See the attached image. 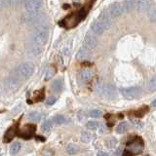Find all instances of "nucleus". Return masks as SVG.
<instances>
[{
    "instance_id": "obj_1",
    "label": "nucleus",
    "mask_w": 156,
    "mask_h": 156,
    "mask_svg": "<svg viewBox=\"0 0 156 156\" xmlns=\"http://www.w3.org/2000/svg\"><path fill=\"white\" fill-rule=\"evenodd\" d=\"M49 38V28L45 24H39L31 34L32 45L42 47L45 45Z\"/></svg>"
},
{
    "instance_id": "obj_2",
    "label": "nucleus",
    "mask_w": 156,
    "mask_h": 156,
    "mask_svg": "<svg viewBox=\"0 0 156 156\" xmlns=\"http://www.w3.org/2000/svg\"><path fill=\"white\" fill-rule=\"evenodd\" d=\"M33 72H34L33 63L23 62L16 67V69L14 70L13 74L21 81V80H26L27 78H29L33 74Z\"/></svg>"
},
{
    "instance_id": "obj_3",
    "label": "nucleus",
    "mask_w": 156,
    "mask_h": 156,
    "mask_svg": "<svg viewBox=\"0 0 156 156\" xmlns=\"http://www.w3.org/2000/svg\"><path fill=\"white\" fill-rule=\"evenodd\" d=\"M84 17V14L82 13H76V14H72L69 15L68 17H66L65 20H63V26L66 27H75L76 24L79 23L81 20Z\"/></svg>"
},
{
    "instance_id": "obj_4",
    "label": "nucleus",
    "mask_w": 156,
    "mask_h": 156,
    "mask_svg": "<svg viewBox=\"0 0 156 156\" xmlns=\"http://www.w3.org/2000/svg\"><path fill=\"white\" fill-rule=\"evenodd\" d=\"M42 1H39V0H29L24 3V9L29 14L38 13L42 7Z\"/></svg>"
},
{
    "instance_id": "obj_5",
    "label": "nucleus",
    "mask_w": 156,
    "mask_h": 156,
    "mask_svg": "<svg viewBox=\"0 0 156 156\" xmlns=\"http://www.w3.org/2000/svg\"><path fill=\"white\" fill-rule=\"evenodd\" d=\"M98 44H99V41H98L97 37L92 32H88L84 39V47L88 50H93L98 47Z\"/></svg>"
},
{
    "instance_id": "obj_6",
    "label": "nucleus",
    "mask_w": 156,
    "mask_h": 156,
    "mask_svg": "<svg viewBox=\"0 0 156 156\" xmlns=\"http://www.w3.org/2000/svg\"><path fill=\"white\" fill-rule=\"evenodd\" d=\"M121 94L123 95V97L126 98V99L132 100V99H135V98H136L140 94V89L136 86L125 88V89L121 90Z\"/></svg>"
},
{
    "instance_id": "obj_7",
    "label": "nucleus",
    "mask_w": 156,
    "mask_h": 156,
    "mask_svg": "<svg viewBox=\"0 0 156 156\" xmlns=\"http://www.w3.org/2000/svg\"><path fill=\"white\" fill-rule=\"evenodd\" d=\"M124 7H123V3L121 2H115L113 4H111V6L109 8V14L111 17L117 18L121 16L122 14L124 13Z\"/></svg>"
},
{
    "instance_id": "obj_8",
    "label": "nucleus",
    "mask_w": 156,
    "mask_h": 156,
    "mask_svg": "<svg viewBox=\"0 0 156 156\" xmlns=\"http://www.w3.org/2000/svg\"><path fill=\"white\" fill-rule=\"evenodd\" d=\"M144 149V145L140 141H131L127 144V150L130 151L132 154H139Z\"/></svg>"
},
{
    "instance_id": "obj_9",
    "label": "nucleus",
    "mask_w": 156,
    "mask_h": 156,
    "mask_svg": "<svg viewBox=\"0 0 156 156\" xmlns=\"http://www.w3.org/2000/svg\"><path fill=\"white\" fill-rule=\"evenodd\" d=\"M35 129H36V127L34 126V125L27 124L22 129V131H21L22 134H20V136H23V138H24V139H29V138H31V136H32Z\"/></svg>"
},
{
    "instance_id": "obj_10",
    "label": "nucleus",
    "mask_w": 156,
    "mask_h": 156,
    "mask_svg": "<svg viewBox=\"0 0 156 156\" xmlns=\"http://www.w3.org/2000/svg\"><path fill=\"white\" fill-rule=\"evenodd\" d=\"M97 21H99L102 24V26H104L106 28V30L111 27V24H112V21H111L110 16H109L108 14H106L105 12V13H101L100 15V17L98 18Z\"/></svg>"
},
{
    "instance_id": "obj_11",
    "label": "nucleus",
    "mask_w": 156,
    "mask_h": 156,
    "mask_svg": "<svg viewBox=\"0 0 156 156\" xmlns=\"http://www.w3.org/2000/svg\"><path fill=\"white\" fill-rule=\"evenodd\" d=\"M19 82H20V80L12 73V74L6 79V81H5V86H6L7 89L14 90L18 87Z\"/></svg>"
},
{
    "instance_id": "obj_12",
    "label": "nucleus",
    "mask_w": 156,
    "mask_h": 156,
    "mask_svg": "<svg viewBox=\"0 0 156 156\" xmlns=\"http://www.w3.org/2000/svg\"><path fill=\"white\" fill-rule=\"evenodd\" d=\"M106 30V28L102 26L99 21L93 22L91 24V31L95 34H101Z\"/></svg>"
},
{
    "instance_id": "obj_13",
    "label": "nucleus",
    "mask_w": 156,
    "mask_h": 156,
    "mask_svg": "<svg viewBox=\"0 0 156 156\" xmlns=\"http://www.w3.org/2000/svg\"><path fill=\"white\" fill-rule=\"evenodd\" d=\"M102 95L107 97L108 99H114V98L117 96V92L115 90L114 86H112V85H105Z\"/></svg>"
},
{
    "instance_id": "obj_14",
    "label": "nucleus",
    "mask_w": 156,
    "mask_h": 156,
    "mask_svg": "<svg viewBox=\"0 0 156 156\" xmlns=\"http://www.w3.org/2000/svg\"><path fill=\"white\" fill-rule=\"evenodd\" d=\"M42 52H43V47H39V46H35V45H32L31 47H29L27 50L28 56L32 57V58H36L38 56H40Z\"/></svg>"
},
{
    "instance_id": "obj_15",
    "label": "nucleus",
    "mask_w": 156,
    "mask_h": 156,
    "mask_svg": "<svg viewBox=\"0 0 156 156\" xmlns=\"http://www.w3.org/2000/svg\"><path fill=\"white\" fill-rule=\"evenodd\" d=\"M93 77V72L89 68H85V69H82L79 72V78L80 80L83 82H88L91 80V78Z\"/></svg>"
},
{
    "instance_id": "obj_16",
    "label": "nucleus",
    "mask_w": 156,
    "mask_h": 156,
    "mask_svg": "<svg viewBox=\"0 0 156 156\" xmlns=\"http://www.w3.org/2000/svg\"><path fill=\"white\" fill-rule=\"evenodd\" d=\"M63 88V79L62 78H58L52 83V90L55 93H60L62 92Z\"/></svg>"
},
{
    "instance_id": "obj_17",
    "label": "nucleus",
    "mask_w": 156,
    "mask_h": 156,
    "mask_svg": "<svg viewBox=\"0 0 156 156\" xmlns=\"http://www.w3.org/2000/svg\"><path fill=\"white\" fill-rule=\"evenodd\" d=\"M43 16H41V14L39 13H33V14H29L28 16H27L26 18V21L28 23H37V22H40L41 19Z\"/></svg>"
},
{
    "instance_id": "obj_18",
    "label": "nucleus",
    "mask_w": 156,
    "mask_h": 156,
    "mask_svg": "<svg viewBox=\"0 0 156 156\" xmlns=\"http://www.w3.org/2000/svg\"><path fill=\"white\" fill-rule=\"evenodd\" d=\"M151 7V3L149 1H144V0H140V1H136V8L139 10V11H145V10H149Z\"/></svg>"
},
{
    "instance_id": "obj_19",
    "label": "nucleus",
    "mask_w": 156,
    "mask_h": 156,
    "mask_svg": "<svg viewBox=\"0 0 156 156\" xmlns=\"http://www.w3.org/2000/svg\"><path fill=\"white\" fill-rule=\"evenodd\" d=\"M89 55H90V50H88V49L85 47H82L80 50L78 51L77 55H76V58L77 60L83 61V60H85V58H87L88 57H89Z\"/></svg>"
},
{
    "instance_id": "obj_20",
    "label": "nucleus",
    "mask_w": 156,
    "mask_h": 156,
    "mask_svg": "<svg viewBox=\"0 0 156 156\" xmlns=\"http://www.w3.org/2000/svg\"><path fill=\"white\" fill-rule=\"evenodd\" d=\"M93 138H94V136H93V134L91 133V132H89V131L82 132V134H81V141L82 143H85V144L90 143V141L93 140Z\"/></svg>"
},
{
    "instance_id": "obj_21",
    "label": "nucleus",
    "mask_w": 156,
    "mask_h": 156,
    "mask_svg": "<svg viewBox=\"0 0 156 156\" xmlns=\"http://www.w3.org/2000/svg\"><path fill=\"white\" fill-rule=\"evenodd\" d=\"M52 121H53V123H55L57 125H62V124L67 123L66 117L63 116V115H56V116H54Z\"/></svg>"
},
{
    "instance_id": "obj_22",
    "label": "nucleus",
    "mask_w": 156,
    "mask_h": 156,
    "mask_svg": "<svg viewBox=\"0 0 156 156\" xmlns=\"http://www.w3.org/2000/svg\"><path fill=\"white\" fill-rule=\"evenodd\" d=\"M16 136V130H15V127H11L7 132H6V134H5L4 136V141H10L11 140L14 136Z\"/></svg>"
},
{
    "instance_id": "obj_23",
    "label": "nucleus",
    "mask_w": 156,
    "mask_h": 156,
    "mask_svg": "<svg viewBox=\"0 0 156 156\" xmlns=\"http://www.w3.org/2000/svg\"><path fill=\"white\" fill-rule=\"evenodd\" d=\"M129 129V124L127 122H122L116 127V133L117 134H124L125 132Z\"/></svg>"
},
{
    "instance_id": "obj_24",
    "label": "nucleus",
    "mask_w": 156,
    "mask_h": 156,
    "mask_svg": "<svg viewBox=\"0 0 156 156\" xmlns=\"http://www.w3.org/2000/svg\"><path fill=\"white\" fill-rule=\"evenodd\" d=\"M123 7L126 12H129L136 8V1H134V0H127V1L123 2Z\"/></svg>"
},
{
    "instance_id": "obj_25",
    "label": "nucleus",
    "mask_w": 156,
    "mask_h": 156,
    "mask_svg": "<svg viewBox=\"0 0 156 156\" xmlns=\"http://www.w3.org/2000/svg\"><path fill=\"white\" fill-rule=\"evenodd\" d=\"M22 148V144L19 143V141H16L11 146H10V153L12 155H16L20 150Z\"/></svg>"
},
{
    "instance_id": "obj_26",
    "label": "nucleus",
    "mask_w": 156,
    "mask_h": 156,
    "mask_svg": "<svg viewBox=\"0 0 156 156\" xmlns=\"http://www.w3.org/2000/svg\"><path fill=\"white\" fill-rule=\"evenodd\" d=\"M106 84H105L104 81L101 80H99L97 83H96V86H95V91L98 93V94H102L104 93V90H105V87Z\"/></svg>"
},
{
    "instance_id": "obj_27",
    "label": "nucleus",
    "mask_w": 156,
    "mask_h": 156,
    "mask_svg": "<svg viewBox=\"0 0 156 156\" xmlns=\"http://www.w3.org/2000/svg\"><path fill=\"white\" fill-rule=\"evenodd\" d=\"M148 19L152 22H156V5L155 6H151L147 11Z\"/></svg>"
},
{
    "instance_id": "obj_28",
    "label": "nucleus",
    "mask_w": 156,
    "mask_h": 156,
    "mask_svg": "<svg viewBox=\"0 0 156 156\" xmlns=\"http://www.w3.org/2000/svg\"><path fill=\"white\" fill-rule=\"evenodd\" d=\"M41 113H39L37 111H32L30 113L28 114V119L31 120L33 122H38L39 120L41 119Z\"/></svg>"
},
{
    "instance_id": "obj_29",
    "label": "nucleus",
    "mask_w": 156,
    "mask_h": 156,
    "mask_svg": "<svg viewBox=\"0 0 156 156\" xmlns=\"http://www.w3.org/2000/svg\"><path fill=\"white\" fill-rule=\"evenodd\" d=\"M52 127H53V121L52 120H47V121H45L43 123L41 129H42L43 132H45V133H49V132L51 131Z\"/></svg>"
},
{
    "instance_id": "obj_30",
    "label": "nucleus",
    "mask_w": 156,
    "mask_h": 156,
    "mask_svg": "<svg viewBox=\"0 0 156 156\" xmlns=\"http://www.w3.org/2000/svg\"><path fill=\"white\" fill-rule=\"evenodd\" d=\"M66 151H67V153L68 154H70V155H74L77 153V151H78V147L75 145V144H68L66 146Z\"/></svg>"
},
{
    "instance_id": "obj_31",
    "label": "nucleus",
    "mask_w": 156,
    "mask_h": 156,
    "mask_svg": "<svg viewBox=\"0 0 156 156\" xmlns=\"http://www.w3.org/2000/svg\"><path fill=\"white\" fill-rule=\"evenodd\" d=\"M147 88L148 90L153 92V91H156V76H153L151 79L148 81V84H147Z\"/></svg>"
},
{
    "instance_id": "obj_32",
    "label": "nucleus",
    "mask_w": 156,
    "mask_h": 156,
    "mask_svg": "<svg viewBox=\"0 0 156 156\" xmlns=\"http://www.w3.org/2000/svg\"><path fill=\"white\" fill-rule=\"evenodd\" d=\"M71 47H72V42H68L67 44H66L65 47L62 48V54L65 56H67L69 55L70 52H71Z\"/></svg>"
},
{
    "instance_id": "obj_33",
    "label": "nucleus",
    "mask_w": 156,
    "mask_h": 156,
    "mask_svg": "<svg viewBox=\"0 0 156 156\" xmlns=\"http://www.w3.org/2000/svg\"><path fill=\"white\" fill-rule=\"evenodd\" d=\"M56 73V69L54 67H49L48 70L46 72V75H45V80H49L51 79V78L54 77V75H55Z\"/></svg>"
},
{
    "instance_id": "obj_34",
    "label": "nucleus",
    "mask_w": 156,
    "mask_h": 156,
    "mask_svg": "<svg viewBox=\"0 0 156 156\" xmlns=\"http://www.w3.org/2000/svg\"><path fill=\"white\" fill-rule=\"evenodd\" d=\"M86 127L88 129H98L100 127V123L99 122H97V121H89L88 123L86 124Z\"/></svg>"
},
{
    "instance_id": "obj_35",
    "label": "nucleus",
    "mask_w": 156,
    "mask_h": 156,
    "mask_svg": "<svg viewBox=\"0 0 156 156\" xmlns=\"http://www.w3.org/2000/svg\"><path fill=\"white\" fill-rule=\"evenodd\" d=\"M88 114H89L90 117H93V118H99V117L101 116V111L98 109H93L88 112Z\"/></svg>"
},
{
    "instance_id": "obj_36",
    "label": "nucleus",
    "mask_w": 156,
    "mask_h": 156,
    "mask_svg": "<svg viewBox=\"0 0 156 156\" xmlns=\"http://www.w3.org/2000/svg\"><path fill=\"white\" fill-rule=\"evenodd\" d=\"M131 122L134 124V126L136 127V128H138V129H140V128H143V127H144V123H143V122H140L138 119L131 118Z\"/></svg>"
},
{
    "instance_id": "obj_37",
    "label": "nucleus",
    "mask_w": 156,
    "mask_h": 156,
    "mask_svg": "<svg viewBox=\"0 0 156 156\" xmlns=\"http://www.w3.org/2000/svg\"><path fill=\"white\" fill-rule=\"evenodd\" d=\"M57 101V99L55 97H50L49 99L47 100V105H54L55 102Z\"/></svg>"
},
{
    "instance_id": "obj_38",
    "label": "nucleus",
    "mask_w": 156,
    "mask_h": 156,
    "mask_svg": "<svg viewBox=\"0 0 156 156\" xmlns=\"http://www.w3.org/2000/svg\"><path fill=\"white\" fill-rule=\"evenodd\" d=\"M98 156H108L106 152H104V151H101V152L98 153Z\"/></svg>"
},
{
    "instance_id": "obj_39",
    "label": "nucleus",
    "mask_w": 156,
    "mask_h": 156,
    "mask_svg": "<svg viewBox=\"0 0 156 156\" xmlns=\"http://www.w3.org/2000/svg\"><path fill=\"white\" fill-rule=\"evenodd\" d=\"M5 3L6 2H4V1H0V8H2L4 5H5Z\"/></svg>"
},
{
    "instance_id": "obj_40",
    "label": "nucleus",
    "mask_w": 156,
    "mask_h": 156,
    "mask_svg": "<svg viewBox=\"0 0 156 156\" xmlns=\"http://www.w3.org/2000/svg\"><path fill=\"white\" fill-rule=\"evenodd\" d=\"M151 105H152V106H154V107L156 106V100H155V101H154L152 102V104H151Z\"/></svg>"
}]
</instances>
